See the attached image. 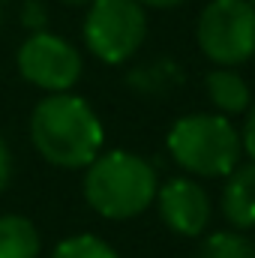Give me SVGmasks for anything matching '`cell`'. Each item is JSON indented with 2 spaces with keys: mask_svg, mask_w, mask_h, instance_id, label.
Listing matches in <instances>:
<instances>
[{
  "mask_svg": "<svg viewBox=\"0 0 255 258\" xmlns=\"http://www.w3.org/2000/svg\"><path fill=\"white\" fill-rule=\"evenodd\" d=\"M249 3H252V6H255V0H249Z\"/></svg>",
  "mask_w": 255,
  "mask_h": 258,
  "instance_id": "obj_17",
  "label": "cell"
},
{
  "mask_svg": "<svg viewBox=\"0 0 255 258\" xmlns=\"http://www.w3.org/2000/svg\"><path fill=\"white\" fill-rule=\"evenodd\" d=\"M156 189V171L126 150L96 156L84 174V198L105 219H132L144 213Z\"/></svg>",
  "mask_w": 255,
  "mask_h": 258,
  "instance_id": "obj_2",
  "label": "cell"
},
{
  "mask_svg": "<svg viewBox=\"0 0 255 258\" xmlns=\"http://www.w3.org/2000/svg\"><path fill=\"white\" fill-rule=\"evenodd\" d=\"M147 36V15L138 0H93L84 18V42L102 63L129 60Z\"/></svg>",
  "mask_w": 255,
  "mask_h": 258,
  "instance_id": "obj_5",
  "label": "cell"
},
{
  "mask_svg": "<svg viewBox=\"0 0 255 258\" xmlns=\"http://www.w3.org/2000/svg\"><path fill=\"white\" fill-rule=\"evenodd\" d=\"M39 231L27 216H0V258H39Z\"/></svg>",
  "mask_w": 255,
  "mask_h": 258,
  "instance_id": "obj_10",
  "label": "cell"
},
{
  "mask_svg": "<svg viewBox=\"0 0 255 258\" xmlns=\"http://www.w3.org/2000/svg\"><path fill=\"white\" fill-rule=\"evenodd\" d=\"M51 258H117V252L93 234H75V237H66L63 243H57Z\"/></svg>",
  "mask_w": 255,
  "mask_h": 258,
  "instance_id": "obj_12",
  "label": "cell"
},
{
  "mask_svg": "<svg viewBox=\"0 0 255 258\" xmlns=\"http://www.w3.org/2000/svg\"><path fill=\"white\" fill-rule=\"evenodd\" d=\"M141 6H153V9H171V6H180L186 0H138Z\"/></svg>",
  "mask_w": 255,
  "mask_h": 258,
  "instance_id": "obj_15",
  "label": "cell"
},
{
  "mask_svg": "<svg viewBox=\"0 0 255 258\" xmlns=\"http://www.w3.org/2000/svg\"><path fill=\"white\" fill-rule=\"evenodd\" d=\"M9 174H12V156H9L6 141L0 138V192H3V189H6V183H9Z\"/></svg>",
  "mask_w": 255,
  "mask_h": 258,
  "instance_id": "obj_14",
  "label": "cell"
},
{
  "mask_svg": "<svg viewBox=\"0 0 255 258\" xmlns=\"http://www.w3.org/2000/svg\"><path fill=\"white\" fill-rule=\"evenodd\" d=\"M18 72L30 84L48 90V93H66L81 78V54L72 42H66L57 33H33L18 48Z\"/></svg>",
  "mask_w": 255,
  "mask_h": 258,
  "instance_id": "obj_6",
  "label": "cell"
},
{
  "mask_svg": "<svg viewBox=\"0 0 255 258\" xmlns=\"http://www.w3.org/2000/svg\"><path fill=\"white\" fill-rule=\"evenodd\" d=\"M204 84H207L210 102H213L219 111H225V114H240V111L249 108V87H246V81H243L231 66H219V69L207 72Z\"/></svg>",
  "mask_w": 255,
  "mask_h": 258,
  "instance_id": "obj_9",
  "label": "cell"
},
{
  "mask_svg": "<svg viewBox=\"0 0 255 258\" xmlns=\"http://www.w3.org/2000/svg\"><path fill=\"white\" fill-rule=\"evenodd\" d=\"M63 3H72V6H81V3H93V0H63Z\"/></svg>",
  "mask_w": 255,
  "mask_h": 258,
  "instance_id": "obj_16",
  "label": "cell"
},
{
  "mask_svg": "<svg viewBox=\"0 0 255 258\" xmlns=\"http://www.w3.org/2000/svg\"><path fill=\"white\" fill-rule=\"evenodd\" d=\"M156 204L162 222L180 237H198L210 222V198L204 186H198L189 177H174L165 186H159Z\"/></svg>",
  "mask_w": 255,
  "mask_h": 258,
  "instance_id": "obj_7",
  "label": "cell"
},
{
  "mask_svg": "<svg viewBox=\"0 0 255 258\" xmlns=\"http://www.w3.org/2000/svg\"><path fill=\"white\" fill-rule=\"evenodd\" d=\"M33 147L57 168H84L90 165L105 141V132L93 108L72 93L45 96L30 114Z\"/></svg>",
  "mask_w": 255,
  "mask_h": 258,
  "instance_id": "obj_1",
  "label": "cell"
},
{
  "mask_svg": "<svg viewBox=\"0 0 255 258\" xmlns=\"http://www.w3.org/2000/svg\"><path fill=\"white\" fill-rule=\"evenodd\" d=\"M192 258H255V246L240 234L216 231L195 249Z\"/></svg>",
  "mask_w": 255,
  "mask_h": 258,
  "instance_id": "obj_11",
  "label": "cell"
},
{
  "mask_svg": "<svg viewBox=\"0 0 255 258\" xmlns=\"http://www.w3.org/2000/svg\"><path fill=\"white\" fill-rule=\"evenodd\" d=\"M198 48L216 66H240L255 54V6L249 0H210L195 24Z\"/></svg>",
  "mask_w": 255,
  "mask_h": 258,
  "instance_id": "obj_4",
  "label": "cell"
},
{
  "mask_svg": "<svg viewBox=\"0 0 255 258\" xmlns=\"http://www.w3.org/2000/svg\"><path fill=\"white\" fill-rule=\"evenodd\" d=\"M243 150L249 153V159L255 162V105L249 108V117H246V126H243Z\"/></svg>",
  "mask_w": 255,
  "mask_h": 258,
  "instance_id": "obj_13",
  "label": "cell"
},
{
  "mask_svg": "<svg viewBox=\"0 0 255 258\" xmlns=\"http://www.w3.org/2000/svg\"><path fill=\"white\" fill-rule=\"evenodd\" d=\"M174 162L198 177H222L234 171L243 153L240 132L219 114H186L168 132Z\"/></svg>",
  "mask_w": 255,
  "mask_h": 258,
  "instance_id": "obj_3",
  "label": "cell"
},
{
  "mask_svg": "<svg viewBox=\"0 0 255 258\" xmlns=\"http://www.w3.org/2000/svg\"><path fill=\"white\" fill-rule=\"evenodd\" d=\"M222 216L234 228H255V162H237L222 189Z\"/></svg>",
  "mask_w": 255,
  "mask_h": 258,
  "instance_id": "obj_8",
  "label": "cell"
}]
</instances>
